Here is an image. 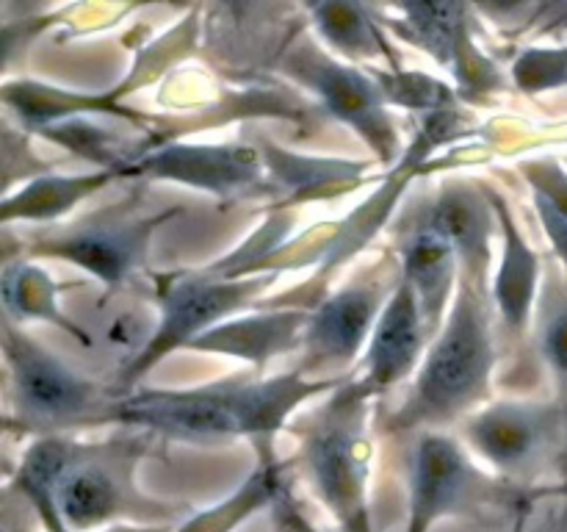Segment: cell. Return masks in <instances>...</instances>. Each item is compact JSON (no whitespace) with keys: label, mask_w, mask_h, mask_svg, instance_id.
Instances as JSON below:
<instances>
[{"label":"cell","mask_w":567,"mask_h":532,"mask_svg":"<svg viewBox=\"0 0 567 532\" xmlns=\"http://www.w3.org/2000/svg\"><path fill=\"white\" fill-rule=\"evenodd\" d=\"M338 380H313L305 371L271 380H227L186 391H136L116 399L111 421L136 424L181 441L249 438L255 449H271L277 430L310 397L336 388Z\"/></svg>","instance_id":"6da1fadb"},{"label":"cell","mask_w":567,"mask_h":532,"mask_svg":"<svg viewBox=\"0 0 567 532\" xmlns=\"http://www.w3.org/2000/svg\"><path fill=\"white\" fill-rule=\"evenodd\" d=\"M493 371V336L482 286L460 277L446 325L421 360L408 402L393 416L396 430L449 424L487 397Z\"/></svg>","instance_id":"7a4b0ae2"},{"label":"cell","mask_w":567,"mask_h":532,"mask_svg":"<svg viewBox=\"0 0 567 532\" xmlns=\"http://www.w3.org/2000/svg\"><path fill=\"white\" fill-rule=\"evenodd\" d=\"M371 397L374 391L363 380L341 382L313 416L302 443L308 482L341 532H371V443L365 430Z\"/></svg>","instance_id":"3957f363"},{"label":"cell","mask_w":567,"mask_h":532,"mask_svg":"<svg viewBox=\"0 0 567 532\" xmlns=\"http://www.w3.org/2000/svg\"><path fill=\"white\" fill-rule=\"evenodd\" d=\"M142 441H105L81 447L72 441L64 466L48 488L55 510L75 532H94L116 521L155 524L175 510L138 493L133 482Z\"/></svg>","instance_id":"277c9868"},{"label":"cell","mask_w":567,"mask_h":532,"mask_svg":"<svg viewBox=\"0 0 567 532\" xmlns=\"http://www.w3.org/2000/svg\"><path fill=\"white\" fill-rule=\"evenodd\" d=\"M3 349L14 382L17 410L28 427L50 436L64 427L111 421L114 402L103 397L94 382L66 369L48 349L11 327H6Z\"/></svg>","instance_id":"5b68a950"},{"label":"cell","mask_w":567,"mask_h":532,"mask_svg":"<svg viewBox=\"0 0 567 532\" xmlns=\"http://www.w3.org/2000/svg\"><path fill=\"white\" fill-rule=\"evenodd\" d=\"M280 66L293 81L313 89L324 109L343 125L358 131L360 139L380 155V161L391 164L396 158L399 136L391 111H388L391 103L371 72L341 64L321 44L308 42V39L305 42L293 39L282 53Z\"/></svg>","instance_id":"8992f818"},{"label":"cell","mask_w":567,"mask_h":532,"mask_svg":"<svg viewBox=\"0 0 567 532\" xmlns=\"http://www.w3.org/2000/svg\"><path fill=\"white\" fill-rule=\"evenodd\" d=\"M271 277H221L214 272H181V275H158V303H161V325L147 347L131 360L125 369V382H133L138 375L158 364L172 349L188 347L197 336L216 327L233 310L244 308L264 286H269Z\"/></svg>","instance_id":"52a82bcc"},{"label":"cell","mask_w":567,"mask_h":532,"mask_svg":"<svg viewBox=\"0 0 567 532\" xmlns=\"http://www.w3.org/2000/svg\"><path fill=\"white\" fill-rule=\"evenodd\" d=\"M396 17L385 20L396 37L426 50L457 75L460 92L476 100L504 86V75L474 42V0H391Z\"/></svg>","instance_id":"ba28073f"},{"label":"cell","mask_w":567,"mask_h":532,"mask_svg":"<svg viewBox=\"0 0 567 532\" xmlns=\"http://www.w3.org/2000/svg\"><path fill=\"white\" fill-rule=\"evenodd\" d=\"M496 482L482 474L454 438L424 432L410 460V521L408 532H430L449 515L485 504Z\"/></svg>","instance_id":"9c48e42d"},{"label":"cell","mask_w":567,"mask_h":532,"mask_svg":"<svg viewBox=\"0 0 567 532\" xmlns=\"http://www.w3.org/2000/svg\"><path fill=\"white\" fill-rule=\"evenodd\" d=\"M565 421L554 405L496 402L468 419L465 436L471 447L504 474H529L554 452Z\"/></svg>","instance_id":"30bf717a"},{"label":"cell","mask_w":567,"mask_h":532,"mask_svg":"<svg viewBox=\"0 0 567 532\" xmlns=\"http://www.w3.org/2000/svg\"><path fill=\"white\" fill-rule=\"evenodd\" d=\"M125 172L188 183L219 197H238V194L247 197L269 188L264 155L244 144H225V147L172 144L155 153H138Z\"/></svg>","instance_id":"8fae6325"},{"label":"cell","mask_w":567,"mask_h":532,"mask_svg":"<svg viewBox=\"0 0 567 532\" xmlns=\"http://www.w3.org/2000/svg\"><path fill=\"white\" fill-rule=\"evenodd\" d=\"M177 214H181L177 208L164 211L158 216H144V219H133V216L122 219L114 214L109 222H89L81 231L33 244L31 255L64 258L92 272L100 280L120 283L142 264L153 233Z\"/></svg>","instance_id":"7c38bea8"},{"label":"cell","mask_w":567,"mask_h":532,"mask_svg":"<svg viewBox=\"0 0 567 532\" xmlns=\"http://www.w3.org/2000/svg\"><path fill=\"white\" fill-rule=\"evenodd\" d=\"M382 283H358L330 294L316 310H310L305 325V375L319 369H338L352 364L371 338L377 319L385 308Z\"/></svg>","instance_id":"4fadbf2b"},{"label":"cell","mask_w":567,"mask_h":532,"mask_svg":"<svg viewBox=\"0 0 567 532\" xmlns=\"http://www.w3.org/2000/svg\"><path fill=\"white\" fill-rule=\"evenodd\" d=\"M288 0H205L208 44L233 64L277 59L293 42Z\"/></svg>","instance_id":"5bb4252c"},{"label":"cell","mask_w":567,"mask_h":532,"mask_svg":"<svg viewBox=\"0 0 567 532\" xmlns=\"http://www.w3.org/2000/svg\"><path fill=\"white\" fill-rule=\"evenodd\" d=\"M430 341L421 305L415 299L413 286L399 275L396 288L388 297L380 319L369 338V352H365V375L360 380L374 393L388 391L391 386L410 377L424 358V347Z\"/></svg>","instance_id":"9a60e30c"},{"label":"cell","mask_w":567,"mask_h":532,"mask_svg":"<svg viewBox=\"0 0 567 532\" xmlns=\"http://www.w3.org/2000/svg\"><path fill=\"white\" fill-rule=\"evenodd\" d=\"M399 255H402V277L413 286L426 332L435 338L457 283V249L435 225L424 219L402 238Z\"/></svg>","instance_id":"2e32d148"},{"label":"cell","mask_w":567,"mask_h":532,"mask_svg":"<svg viewBox=\"0 0 567 532\" xmlns=\"http://www.w3.org/2000/svg\"><path fill=\"white\" fill-rule=\"evenodd\" d=\"M491 192H480L465 183H449L426 214V222L435 225L454 244L463 264V277L482 286L491 264Z\"/></svg>","instance_id":"e0dca14e"},{"label":"cell","mask_w":567,"mask_h":532,"mask_svg":"<svg viewBox=\"0 0 567 532\" xmlns=\"http://www.w3.org/2000/svg\"><path fill=\"white\" fill-rule=\"evenodd\" d=\"M308 316L310 310H275V314L244 316V319L210 327L203 336L194 338L186 349L233 355V358L264 366L277 352H286L293 344L302 341Z\"/></svg>","instance_id":"ac0fdd59"},{"label":"cell","mask_w":567,"mask_h":532,"mask_svg":"<svg viewBox=\"0 0 567 532\" xmlns=\"http://www.w3.org/2000/svg\"><path fill=\"white\" fill-rule=\"evenodd\" d=\"M302 3L308 6L319 37L332 50L343 53L347 59L388 61L391 70L402 66L396 50L388 44L385 33L377 25L365 0H302Z\"/></svg>","instance_id":"d6986e66"},{"label":"cell","mask_w":567,"mask_h":532,"mask_svg":"<svg viewBox=\"0 0 567 532\" xmlns=\"http://www.w3.org/2000/svg\"><path fill=\"white\" fill-rule=\"evenodd\" d=\"M491 197L504 236V258L502 266H498L496 283H493V294H496L502 319L509 327H515V330H524L532 314V303H535L537 280H540V258L526 244L524 233L515 225L507 203L498 194H491Z\"/></svg>","instance_id":"ffe728a7"},{"label":"cell","mask_w":567,"mask_h":532,"mask_svg":"<svg viewBox=\"0 0 567 532\" xmlns=\"http://www.w3.org/2000/svg\"><path fill=\"white\" fill-rule=\"evenodd\" d=\"M111 177H114V170L94 172V175H70V177L39 175L37 181H31L25 188H20V194L3 200L0 219L3 222L55 219V216L75 208L83 197H89V194H94L97 188H103Z\"/></svg>","instance_id":"44dd1931"},{"label":"cell","mask_w":567,"mask_h":532,"mask_svg":"<svg viewBox=\"0 0 567 532\" xmlns=\"http://www.w3.org/2000/svg\"><path fill=\"white\" fill-rule=\"evenodd\" d=\"M258 454V469L252 471V477H249L227 502L216 504L208 513L194 515V519L186 521L177 532H230L236 530L244 519H249L255 510L275 502V499L280 497L282 488L280 463L275 460V452H271V449H260Z\"/></svg>","instance_id":"7402d4cb"},{"label":"cell","mask_w":567,"mask_h":532,"mask_svg":"<svg viewBox=\"0 0 567 532\" xmlns=\"http://www.w3.org/2000/svg\"><path fill=\"white\" fill-rule=\"evenodd\" d=\"M55 297H59L55 283L50 280L42 269H37V266L17 264L6 269L3 303L11 316H20V319L55 321V325L66 327L75 338H83L81 330H78L66 316H61Z\"/></svg>","instance_id":"603a6c76"},{"label":"cell","mask_w":567,"mask_h":532,"mask_svg":"<svg viewBox=\"0 0 567 532\" xmlns=\"http://www.w3.org/2000/svg\"><path fill=\"white\" fill-rule=\"evenodd\" d=\"M264 161L271 181L277 186L291 188L297 197L336 192V183H352L365 170L363 164H349V161L297 158V155L275 153V150H266Z\"/></svg>","instance_id":"cb8c5ba5"},{"label":"cell","mask_w":567,"mask_h":532,"mask_svg":"<svg viewBox=\"0 0 567 532\" xmlns=\"http://www.w3.org/2000/svg\"><path fill=\"white\" fill-rule=\"evenodd\" d=\"M540 349L559 382L565 421V458H567V286L551 283L546 299L540 305Z\"/></svg>","instance_id":"d4e9b609"},{"label":"cell","mask_w":567,"mask_h":532,"mask_svg":"<svg viewBox=\"0 0 567 532\" xmlns=\"http://www.w3.org/2000/svg\"><path fill=\"white\" fill-rule=\"evenodd\" d=\"M377 83L382 86V94L391 105H402V109L413 111H437L443 105L454 103V92L446 83L435 81V78L424 75V72H404L402 66L396 70H371Z\"/></svg>","instance_id":"484cf974"},{"label":"cell","mask_w":567,"mask_h":532,"mask_svg":"<svg viewBox=\"0 0 567 532\" xmlns=\"http://www.w3.org/2000/svg\"><path fill=\"white\" fill-rule=\"evenodd\" d=\"M515 86L537 94L567 83V44L563 48H529L513 64Z\"/></svg>","instance_id":"4316f807"},{"label":"cell","mask_w":567,"mask_h":532,"mask_svg":"<svg viewBox=\"0 0 567 532\" xmlns=\"http://www.w3.org/2000/svg\"><path fill=\"white\" fill-rule=\"evenodd\" d=\"M526 181H529L532 192H540L557 205L567 216V170L559 161L540 158V161H526L524 164Z\"/></svg>","instance_id":"83f0119b"},{"label":"cell","mask_w":567,"mask_h":532,"mask_svg":"<svg viewBox=\"0 0 567 532\" xmlns=\"http://www.w3.org/2000/svg\"><path fill=\"white\" fill-rule=\"evenodd\" d=\"M535 211L537 216H540L548 242H551V247L557 249L559 264L567 269V216L546 197V194L540 192H535Z\"/></svg>","instance_id":"f1b7e54d"},{"label":"cell","mask_w":567,"mask_h":532,"mask_svg":"<svg viewBox=\"0 0 567 532\" xmlns=\"http://www.w3.org/2000/svg\"><path fill=\"white\" fill-rule=\"evenodd\" d=\"M548 493H557V497H565L567 499V482H565V485L554 488V491H548Z\"/></svg>","instance_id":"f546056e"},{"label":"cell","mask_w":567,"mask_h":532,"mask_svg":"<svg viewBox=\"0 0 567 532\" xmlns=\"http://www.w3.org/2000/svg\"><path fill=\"white\" fill-rule=\"evenodd\" d=\"M20 3H22V0H20ZM25 3H28V6H31V3H37V0H25Z\"/></svg>","instance_id":"4dcf8cb0"}]
</instances>
